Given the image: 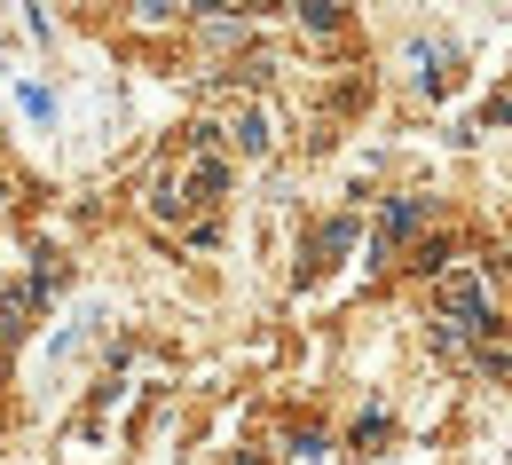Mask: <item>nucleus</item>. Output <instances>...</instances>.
I'll list each match as a JSON object with an SVG mask.
<instances>
[{
  "mask_svg": "<svg viewBox=\"0 0 512 465\" xmlns=\"http://www.w3.org/2000/svg\"><path fill=\"white\" fill-rule=\"evenodd\" d=\"M442 316L457 324V332H473V339H497V316H489L481 276H442Z\"/></svg>",
  "mask_w": 512,
  "mask_h": 465,
  "instance_id": "nucleus-1",
  "label": "nucleus"
},
{
  "mask_svg": "<svg viewBox=\"0 0 512 465\" xmlns=\"http://www.w3.org/2000/svg\"><path fill=\"white\" fill-rule=\"evenodd\" d=\"M418 221H426V205H418V198H394V205L379 213V253H394V245H402Z\"/></svg>",
  "mask_w": 512,
  "mask_h": 465,
  "instance_id": "nucleus-2",
  "label": "nucleus"
},
{
  "mask_svg": "<svg viewBox=\"0 0 512 465\" xmlns=\"http://www.w3.org/2000/svg\"><path fill=\"white\" fill-rule=\"evenodd\" d=\"M300 24L308 32H339V0H300Z\"/></svg>",
  "mask_w": 512,
  "mask_h": 465,
  "instance_id": "nucleus-3",
  "label": "nucleus"
},
{
  "mask_svg": "<svg viewBox=\"0 0 512 465\" xmlns=\"http://www.w3.org/2000/svg\"><path fill=\"white\" fill-rule=\"evenodd\" d=\"M237 150H268V119L260 111H237Z\"/></svg>",
  "mask_w": 512,
  "mask_h": 465,
  "instance_id": "nucleus-4",
  "label": "nucleus"
},
{
  "mask_svg": "<svg viewBox=\"0 0 512 465\" xmlns=\"http://www.w3.org/2000/svg\"><path fill=\"white\" fill-rule=\"evenodd\" d=\"M134 16H142V24H166V16H174V0H134Z\"/></svg>",
  "mask_w": 512,
  "mask_h": 465,
  "instance_id": "nucleus-5",
  "label": "nucleus"
},
{
  "mask_svg": "<svg viewBox=\"0 0 512 465\" xmlns=\"http://www.w3.org/2000/svg\"><path fill=\"white\" fill-rule=\"evenodd\" d=\"M253 8H284V0H253Z\"/></svg>",
  "mask_w": 512,
  "mask_h": 465,
  "instance_id": "nucleus-6",
  "label": "nucleus"
}]
</instances>
